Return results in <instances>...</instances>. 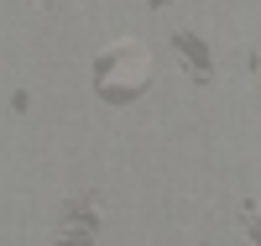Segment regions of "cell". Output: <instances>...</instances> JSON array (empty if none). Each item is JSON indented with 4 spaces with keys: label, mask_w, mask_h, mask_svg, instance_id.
Wrapping results in <instances>:
<instances>
[{
    "label": "cell",
    "mask_w": 261,
    "mask_h": 246,
    "mask_svg": "<svg viewBox=\"0 0 261 246\" xmlns=\"http://www.w3.org/2000/svg\"><path fill=\"white\" fill-rule=\"evenodd\" d=\"M146 84H151V53L141 48L136 37H115L110 48L94 58V89H99L110 105L136 100Z\"/></svg>",
    "instance_id": "6da1fadb"
},
{
    "label": "cell",
    "mask_w": 261,
    "mask_h": 246,
    "mask_svg": "<svg viewBox=\"0 0 261 246\" xmlns=\"http://www.w3.org/2000/svg\"><path fill=\"white\" fill-rule=\"evenodd\" d=\"M172 53H178L183 58V74H193V79H209V53H204V42L199 37H188V32H178V37H172Z\"/></svg>",
    "instance_id": "7a4b0ae2"
},
{
    "label": "cell",
    "mask_w": 261,
    "mask_h": 246,
    "mask_svg": "<svg viewBox=\"0 0 261 246\" xmlns=\"http://www.w3.org/2000/svg\"><path fill=\"white\" fill-rule=\"evenodd\" d=\"M94 205H84V199H79V205H68V210H63V226H94Z\"/></svg>",
    "instance_id": "3957f363"
},
{
    "label": "cell",
    "mask_w": 261,
    "mask_h": 246,
    "mask_svg": "<svg viewBox=\"0 0 261 246\" xmlns=\"http://www.w3.org/2000/svg\"><path fill=\"white\" fill-rule=\"evenodd\" d=\"M58 246H89V236H63Z\"/></svg>",
    "instance_id": "277c9868"
},
{
    "label": "cell",
    "mask_w": 261,
    "mask_h": 246,
    "mask_svg": "<svg viewBox=\"0 0 261 246\" xmlns=\"http://www.w3.org/2000/svg\"><path fill=\"white\" fill-rule=\"evenodd\" d=\"M251 74H256V79H261V48H256V53H251Z\"/></svg>",
    "instance_id": "5b68a950"
}]
</instances>
